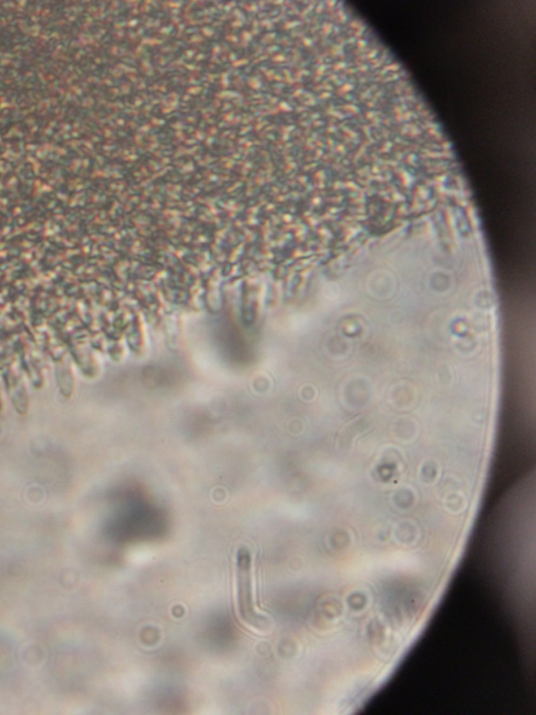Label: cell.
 <instances>
[{
	"instance_id": "1",
	"label": "cell",
	"mask_w": 536,
	"mask_h": 715,
	"mask_svg": "<svg viewBox=\"0 0 536 715\" xmlns=\"http://www.w3.org/2000/svg\"><path fill=\"white\" fill-rule=\"evenodd\" d=\"M237 591H238V607L242 619L250 624L260 620L254 607L252 567L250 557L246 552L238 555L237 561Z\"/></svg>"
}]
</instances>
